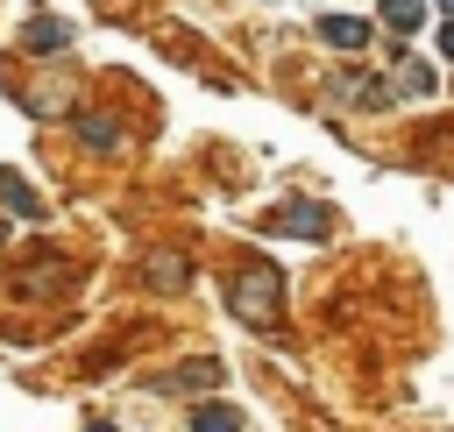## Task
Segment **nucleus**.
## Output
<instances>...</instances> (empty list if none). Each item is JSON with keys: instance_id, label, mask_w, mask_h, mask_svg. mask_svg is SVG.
<instances>
[{"instance_id": "nucleus-7", "label": "nucleus", "mask_w": 454, "mask_h": 432, "mask_svg": "<svg viewBox=\"0 0 454 432\" xmlns=\"http://www.w3.org/2000/svg\"><path fill=\"white\" fill-rule=\"evenodd\" d=\"M192 425H206V432H234V425H241V411H227V404H206V411H192Z\"/></svg>"}, {"instance_id": "nucleus-8", "label": "nucleus", "mask_w": 454, "mask_h": 432, "mask_svg": "<svg viewBox=\"0 0 454 432\" xmlns=\"http://www.w3.org/2000/svg\"><path fill=\"white\" fill-rule=\"evenodd\" d=\"M440 78H433V64H404V78H397V92H433Z\"/></svg>"}, {"instance_id": "nucleus-6", "label": "nucleus", "mask_w": 454, "mask_h": 432, "mask_svg": "<svg viewBox=\"0 0 454 432\" xmlns=\"http://www.w3.org/2000/svg\"><path fill=\"white\" fill-rule=\"evenodd\" d=\"M64 42H71L64 21H35V28H28V50H64Z\"/></svg>"}, {"instance_id": "nucleus-9", "label": "nucleus", "mask_w": 454, "mask_h": 432, "mask_svg": "<svg viewBox=\"0 0 454 432\" xmlns=\"http://www.w3.org/2000/svg\"><path fill=\"white\" fill-rule=\"evenodd\" d=\"M440 57H454V21H447V28H440Z\"/></svg>"}, {"instance_id": "nucleus-2", "label": "nucleus", "mask_w": 454, "mask_h": 432, "mask_svg": "<svg viewBox=\"0 0 454 432\" xmlns=\"http://www.w3.org/2000/svg\"><path fill=\"white\" fill-rule=\"evenodd\" d=\"M319 35H326L333 50H355V42H369V21H355V14H326Z\"/></svg>"}, {"instance_id": "nucleus-10", "label": "nucleus", "mask_w": 454, "mask_h": 432, "mask_svg": "<svg viewBox=\"0 0 454 432\" xmlns=\"http://www.w3.org/2000/svg\"><path fill=\"white\" fill-rule=\"evenodd\" d=\"M440 7H447V14H454V0H440Z\"/></svg>"}, {"instance_id": "nucleus-5", "label": "nucleus", "mask_w": 454, "mask_h": 432, "mask_svg": "<svg viewBox=\"0 0 454 432\" xmlns=\"http://www.w3.org/2000/svg\"><path fill=\"white\" fill-rule=\"evenodd\" d=\"M383 21H390L397 35H411V28L426 21V0H383Z\"/></svg>"}, {"instance_id": "nucleus-4", "label": "nucleus", "mask_w": 454, "mask_h": 432, "mask_svg": "<svg viewBox=\"0 0 454 432\" xmlns=\"http://www.w3.org/2000/svg\"><path fill=\"white\" fill-rule=\"evenodd\" d=\"M0 205H14V212H28V220L43 212V198H35L28 184H14V170H0Z\"/></svg>"}, {"instance_id": "nucleus-3", "label": "nucleus", "mask_w": 454, "mask_h": 432, "mask_svg": "<svg viewBox=\"0 0 454 432\" xmlns=\"http://www.w3.org/2000/svg\"><path fill=\"white\" fill-rule=\"evenodd\" d=\"M270 227H277V234H298V241H319V212H312V205H284Z\"/></svg>"}, {"instance_id": "nucleus-1", "label": "nucleus", "mask_w": 454, "mask_h": 432, "mask_svg": "<svg viewBox=\"0 0 454 432\" xmlns=\"http://www.w3.org/2000/svg\"><path fill=\"white\" fill-rule=\"evenodd\" d=\"M234 312L255 319V326H270V319H277V276H270V269H248V276L234 283Z\"/></svg>"}]
</instances>
